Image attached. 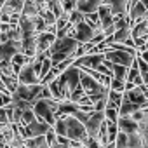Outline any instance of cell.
Instances as JSON below:
<instances>
[{
	"label": "cell",
	"instance_id": "6da1fadb",
	"mask_svg": "<svg viewBox=\"0 0 148 148\" xmlns=\"http://www.w3.org/2000/svg\"><path fill=\"white\" fill-rule=\"evenodd\" d=\"M58 105L59 101L56 99H37L33 103V113L38 122H45L47 125H54L56 122V113H58Z\"/></svg>",
	"mask_w": 148,
	"mask_h": 148
},
{
	"label": "cell",
	"instance_id": "7a4b0ae2",
	"mask_svg": "<svg viewBox=\"0 0 148 148\" xmlns=\"http://www.w3.org/2000/svg\"><path fill=\"white\" fill-rule=\"evenodd\" d=\"M63 120H64V125H66V138L70 141L84 145V141L89 138L87 131H86V125L80 120H77L73 115H63Z\"/></svg>",
	"mask_w": 148,
	"mask_h": 148
},
{
	"label": "cell",
	"instance_id": "3957f363",
	"mask_svg": "<svg viewBox=\"0 0 148 148\" xmlns=\"http://www.w3.org/2000/svg\"><path fill=\"white\" fill-rule=\"evenodd\" d=\"M136 56H138V51L136 49H127V51H108L105 52V59H108L110 63L113 64H120V66H125V68H131L132 63L136 61Z\"/></svg>",
	"mask_w": 148,
	"mask_h": 148
},
{
	"label": "cell",
	"instance_id": "277c9868",
	"mask_svg": "<svg viewBox=\"0 0 148 148\" xmlns=\"http://www.w3.org/2000/svg\"><path fill=\"white\" fill-rule=\"evenodd\" d=\"M80 87L84 89L86 96H108L110 89L101 86L99 82H96L92 77H89L86 71L80 70Z\"/></svg>",
	"mask_w": 148,
	"mask_h": 148
},
{
	"label": "cell",
	"instance_id": "5b68a950",
	"mask_svg": "<svg viewBox=\"0 0 148 148\" xmlns=\"http://www.w3.org/2000/svg\"><path fill=\"white\" fill-rule=\"evenodd\" d=\"M51 129V125H47L45 122H32L28 125H19V134L23 136V139H35L38 136H45V132Z\"/></svg>",
	"mask_w": 148,
	"mask_h": 148
},
{
	"label": "cell",
	"instance_id": "8992f818",
	"mask_svg": "<svg viewBox=\"0 0 148 148\" xmlns=\"http://www.w3.org/2000/svg\"><path fill=\"white\" fill-rule=\"evenodd\" d=\"M40 89H42V84H37V86H25V84H18L16 91H14V98H19L23 101H28V103H35L38 99V94H40Z\"/></svg>",
	"mask_w": 148,
	"mask_h": 148
},
{
	"label": "cell",
	"instance_id": "52a82bcc",
	"mask_svg": "<svg viewBox=\"0 0 148 148\" xmlns=\"http://www.w3.org/2000/svg\"><path fill=\"white\" fill-rule=\"evenodd\" d=\"M99 30H94V28H91L86 21H80L75 28H73V33H71V37L75 38L79 44H89L92 38H94V35L98 33Z\"/></svg>",
	"mask_w": 148,
	"mask_h": 148
},
{
	"label": "cell",
	"instance_id": "ba28073f",
	"mask_svg": "<svg viewBox=\"0 0 148 148\" xmlns=\"http://www.w3.org/2000/svg\"><path fill=\"white\" fill-rule=\"evenodd\" d=\"M105 112H92L89 115V120L86 122V131H87V136L92 138V139H98L99 138V127L101 124L105 122Z\"/></svg>",
	"mask_w": 148,
	"mask_h": 148
},
{
	"label": "cell",
	"instance_id": "9c48e42d",
	"mask_svg": "<svg viewBox=\"0 0 148 148\" xmlns=\"http://www.w3.org/2000/svg\"><path fill=\"white\" fill-rule=\"evenodd\" d=\"M105 61V54H86L82 58H77L73 61V66L77 68H87V70H98V66Z\"/></svg>",
	"mask_w": 148,
	"mask_h": 148
},
{
	"label": "cell",
	"instance_id": "30bf717a",
	"mask_svg": "<svg viewBox=\"0 0 148 148\" xmlns=\"http://www.w3.org/2000/svg\"><path fill=\"white\" fill-rule=\"evenodd\" d=\"M54 42H56V33H47V32L38 33L37 35V54H45Z\"/></svg>",
	"mask_w": 148,
	"mask_h": 148
},
{
	"label": "cell",
	"instance_id": "8fae6325",
	"mask_svg": "<svg viewBox=\"0 0 148 148\" xmlns=\"http://www.w3.org/2000/svg\"><path fill=\"white\" fill-rule=\"evenodd\" d=\"M103 5L110 7L113 18L124 16L129 12V0H103Z\"/></svg>",
	"mask_w": 148,
	"mask_h": 148
},
{
	"label": "cell",
	"instance_id": "7c38bea8",
	"mask_svg": "<svg viewBox=\"0 0 148 148\" xmlns=\"http://www.w3.org/2000/svg\"><path fill=\"white\" fill-rule=\"evenodd\" d=\"M98 18H99V28H101V32L112 28L113 23H115L113 14H112L110 7H106V5H99V9H98Z\"/></svg>",
	"mask_w": 148,
	"mask_h": 148
},
{
	"label": "cell",
	"instance_id": "4fadbf2b",
	"mask_svg": "<svg viewBox=\"0 0 148 148\" xmlns=\"http://www.w3.org/2000/svg\"><path fill=\"white\" fill-rule=\"evenodd\" d=\"M131 37H132V40H136V38L148 40V21L139 19L138 23H134L131 26Z\"/></svg>",
	"mask_w": 148,
	"mask_h": 148
},
{
	"label": "cell",
	"instance_id": "5bb4252c",
	"mask_svg": "<svg viewBox=\"0 0 148 148\" xmlns=\"http://www.w3.org/2000/svg\"><path fill=\"white\" fill-rule=\"evenodd\" d=\"M117 127H119V132H124V134L138 132V122H134L131 117H119Z\"/></svg>",
	"mask_w": 148,
	"mask_h": 148
},
{
	"label": "cell",
	"instance_id": "9a60e30c",
	"mask_svg": "<svg viewBox=\"0 0 148 148\" xmlns=\"http://www.w3.org/2000/svg\"><path fill=\"white\" fill-rule=\"evenodd\" d=\"M23 5H25V0H5V4L2 5L0 12L2 14H21L23 11Z\"/></svg>",
	"mask_w": 148,
	"mask_h": 148
},
{
	"label": "cell",
	"instance_id": "2e32d148",
	"mask_svg": "<svg viewBox=\"0 0 148 148\" xmlns=\"http://www.w3.org/2000/svg\"><path fill=\"white\" fill-rule=\"evenodd\" d=\"M99 5H103V0H84L82 4H77V11L82 14H92L98 12Z\"/></svg>",
	"mask_w": 148,
	"mask_h": 148
},
{
	"label": "cell",
	"instance_id": "e0dca14e",
	"mask_svg": "<svg viewBox=\"0 0 148 148\" xmlns=\"http://www.w3.org/2000/svg\"><path fill=\"white\" fill-rule=\"evenodd\" d=\"M139 110V106H136V105H132L131 101H127L124 96H122V103H120V106H119V117H131L134 112H138Z\"/></svg>",
	"mask_w": 148,
	"mask_h": 148
},
{
	"label": "cell",
	"instance_id": "ac0fdd59",
	"mask_svg": "<svg viewBox=\"0 0 148 148\" xmlns=\"http://www.w3.org/2000/svg\"><path fill=\"white\" fill-rule=\"evenodd\" d=\"M21 16H25V18H37V16H40V9L37 7V4L33 2V0H25Z\"/></svg>",
	"mask_w": 148,
	"mask_h": 148
},
{
	"label": "cell",
	"instance_id": "d6986e66",
	"mask_svg": "<svg viewBox=\"0 0 148 148\" xmlns=\"http://www.w3.org/2000/svg\"><path fill=\"white\" fill-rule=\"evenodd\" d=\"M32 58H28V56H25V54H21V52H18V54H14L12 58H11V64H12V70H14V73H16V75H18V73H19V70L30 61Z\"/></svg>",
	"mask_w": 148,
	"mask_h": 148
},
{
	"label": "cell",
	"instance_id": "ffe728a7",
	"mask_svg": "<svg viewBox=\"0 0 148 148\" xmlns=\"http://www.w3.org/2000/svg\"><path fill=\"white\" fill-rule=\"evenodd\" d=\"M122 96H124V94H120V92L110 91V92H108V98H106V108H112V110H117V112H119V106H120V103H122Z\"/></svg>",
	"mask_w": 148,
	"mask_h": 148
},
{
	"label": "cell",
	"instance_id": "44dd1931",
	"mask_svg": "<svg viewBox=\"0 0 148 148\" xmlns=\"http://www.w3.org/2000/svg\"><path fill=\"white\" fill-rule=\"evenodd\" d=\"M127 70L129 68H125V66H120V64H113L112 63V77L113 79H119V80H125Z\"/></svg>",
	"mask_w": 148,
	"mask_h": 148
},
{
	"label": "cell",
	"instance_id": "7402d4cb",
	"mask_svg": "<svg viewBox=\"0 0 148 148\" xmlns=\"http://www.w3.org/2000/svg\"><path fill=\"white\" fill-rule=\"evenodd\" d=\"M127 146L129 148H141L143 146V138L139 132H132L127 134Z\"/></svg>",
	"mask_w": 148,
	"mask_h": 148
},
{
	"label": "cell",
	"instance_id": "603a6c76",
	"mask_svg": "<svg viewBox=\"0 0 148 148\" xmlns=\"http://www.w3.org/2000/svg\"><path fill=\"white\" fill-rule=\"evenodd\" d=\"M51 68H52V63H51L49 56H45L42 59V63H40V68H38V79H40V82H42V79L47 75V73L51 71Z\"/></svg>",
	"mask_w": 148,
	"mask_h": 148
},
{
	"label": "cell",
	"instance_id": "cb8c5ba5",
	"mask_svg": "<svg viewBox=\"0 0 148 148\" xmlns=\"http://www.w3.org/2000/svg\"><path fill=\"white\" fill-rule=\"evenodd\" d=\"M108 89L113 91V92H120V94H124V92H125V80H119V79H113V77H112Z\"/></svg>",
	"mask_w": 148,
	"mask_h": 148
},
{
	"label": "cell",
	"instance_id": "d4e9b609",
	"mask_svg": "<svg viewBox=\"0 0 148 148\" xmlns=\"http://www.w3.org/2000/svg\"><path fill=\"white\" fill-rule=\"evenodd\" d=\"M35 120H37V117H35L33 110H25V112L21 113V120H19L18 125H28V124H32V122H35Z\"/></svg>",
	"mask_w": 148,
	"mask_h": 148
},
{
	"label": "cell",
	"instance_id": "484cf974",
	"mask_svg": "<svg viewBox=\"0 0 148 148\" xmlns=\"http://www.w3.org/2000/svg\"><path fill=\"white\" fill-rule=\"evenodd\" d=\"M139 77V70H138V66H136V61L132 63V66L127 70V77H125V82H132L134 84V80Z\"/></svg>",
	"mask_w": 148,
	"mask_h": 148
},
{
	"label": "cell",
	"instance_id": "4316f807",
	"mask_svg": "<svg viewBox=\"0 0 148 148\" xmlns=\"http://www.w3.org/2000/svg\"><path fill=\"white\" fill-rule=\"evenodd\" d=\"M59 2H61L63 11L66 14H70V12H73V11L77 9V2H75V0H59Z\"/></svg>",
	"mask_w": 148,
	"mask_h": 148
},
{
	"label": "cell",
	"instance_id": "83f0119b",
	"mask_svg": "<svg viewBox=\"0 0 148 148\" xmlns=\"http://www.w3.org/2000/svg\"><path fill=\"white\" fill-rule=\"evenodd\" d=\"M105 119H106V122H115V124H117V120H119V112H117V110H112V108H106V110H105Z\"/></svg>",
	"mask_w": 148,
	"mask_h": 148
},
{
	"label": "cell",
	"instance_id": "f1b7e54d",
	"mask_svg": "<svg viewBox=\"0 0 148 148\" xmlns=\"http://www.w3.org/2000/svg\"><path fill=\"white\" fill-rule=\"evenodd\" d=\"M12 101V96L7 94V92H0V108H5L7 105H11Z\"/></svg>",
	"mask_w": 148,
	"mask_h": 148
},
{
	"label": "cell",
	"instance_id": "f546056e",
	"mask_svg": "<svg viewBox=\"0 0 148 148\" xmlns=\"http://www.w3.org/2000/svg\"><path fill=\"white\" fill-rule=\"evenodd\" d=\"M138 58H139V59H143L145 63H148V49H146V51H143V52H138Z\"/></svg>",
	"mask_w": 148,
	"mask_h": 148
},
{
	"label": "cell",
	"instance_id": "4dcf8cb0",
	"mask_svg": "<svg viewBox=\"0 0 148 148\" xmlns=\"http://www.w3.org/2000/svg\"><path fill=\"white\" fill-rule=\"evenodd\" d=\"M49 148H68V146H64V145H61V143H58V141H54Z\"/></svg>",
	"mask_w": 148,
	"mask_h": 148
},
{
	"label": "cell",
	"instance_id": "1f68e13d",
	"mask_svg": "<svg viewBox=\"0 0 148 148\" xmlns=\"http://www.w3.org/2000/svg\"><path fill=\"white\" fill-rule=\"evenodd\" d=\"M134 87H136V86H134L132 82H125V91H132Z\"/></svg>",
	"mask_w": 148,
	"mask_h": 148
},
{
	"label": "cell",
	"instance_id": "d6a6232c",
	"mask_svg": "<svg viewBox=\"0 0 148 148\" xmlns=\"http://www.w3.org/2000/svg\"><path fill=\"white\" fill-rule=\"evenodd\" d=\"M105 148H115V143H108V145H105Z\"/></svg>",
	"mask_w": 148,
	"mask_h": 148
},
{
	"label": "cell",
	"instance_id": "836d02e7",
	"mask_svg": "<svg viewBox=\"0 0 148 148\" xmlns=\"http://www.w3.org/2000/svg\"><path fill=\"white\" fill-rule=\"evenodd\" d=\"M139 2H141V4H143V5H145L146 9H148V0H139Z\"/></svg>",
	"mask_w": 148,
	"mask_h": 148
},
{
	"label": "cell",
	"instance_id": "e575fe53",
	"mask_svg": "<svg viewBox=\"0 0 148 148\" xmlns=\"http://www.w3.org/2000/svg\"><path fill=\"white\" fill-rule=\"evenodd\" d=\"M143 19H146V21H148V11H146V16H145V18H143Z\"/></svg>",
	"mask_w": 148,
	"mask_h": 148
},
{
	"label": "cell",
	"instance_id": "d590c367",
	"mask_svg": "<svg viewBox=\"0 0 148 148\" xmlns=\"http://www.w3.org/2000/svg\"><path fill=\"white\" fill-rule=\"evenodd\" d=\"M141 148H145V146H141Z\"/></svg>",
	"mask_w": 148,
	"mask_h": 148
}]
</instances>
